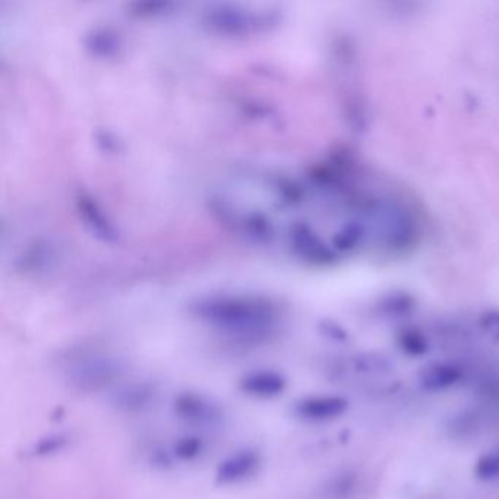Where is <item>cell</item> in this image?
<instances>
[{"label": "cell", "mask_w": 499, "mask_h": 499, "mask_svg": "<svg viewBox=\"0 0 499 499\" xmlns=\"http://www.w3.org/2000/svg\"><path fill=\"white\" fill-rule=\"evenodd\" d=\"M127 365L122 360L111 356H100L73 366L69 372V381L73 388L93 393L115 384L123 377Z\"/></svg>", "instance_id": "7a4b0ae2"}, {"label": "cell", "mask_w": 499, "mask_h": 499, "mask_svg": "<svg viewBox=\"0 0 499 499\" xmlns=\"http://www.w3.org/2000/svg\"><path fill=\"white\" fill-rule=\"evenodd\" d=\"M288 388V380L277 372V371H270V369H259V371H252L246 373L245 377L239 381V389L245 395L254 398H275Z\"/></svg>", "instance_id": "8992f818"}, {"label": "cell", "mask_w": 499, "mask_h": 499, "mask_svg": "<svg viewBox=\"0 0 499 499\" xmlns=\"http://www.w3.org/2000/svg\"><path fill=\"white\" fill-rule=\"evenodd\" d=\"M203 319L232 334L257 339L274 326V312L268 306L250 302H216L199 309Z\"/></svg>", "instance_id": "6da1fadb"}, {"label": "cell", "mask_w": 499, "mask_h": 499, "mask_svg": "<svg viewBox=\"0 0 499 499\" xmlns=\"http://www.w3.org/2000/svg\"><path fill=\"white\" fill-rule=\"evenodd\" d=\"M261 456L254 449H242L220 461L216 470V482L236 485L258 472Z\"/></svg>", "instance_id": "5b68a950"}, {"label": "cell", "mask_w": 499, "mask_h": 499, "mask_svg": "<svg viewBox=\"0 0 499 499\" xmlns=\"http://www.w3.org/2000/svg\"><path fill=\"white\" fill-rule=\"evenodd\" d=\"M349 400L342 395H311L293 404V415L311 423L333 422L346 415Z\"/></svg>", "instance_id": "3957f363"}, {"label": "cell", "mask_w": 499, "mask_h": 499, "mask_svg": "<svg viewBox=\"0 0 499 499\" xmlns=\"http://www.w3.org/2000/svg\"><path fill=\"white\" fill-rule=\"evenodd\" d=\"M474 476L483 482L499 480V449H491L479 457L474 464Z\"/></svg>", "instance_id": "9c48e42d"}, {"label": "cell", "mask_w": 499, "mask_h": 499, "mask_svg": "<svg viewBox=\"0 0 499 499\" xmlns=\"http://www.w3.org/2000/svg\"><path fill=\"white\" fill-rule=\"evenodd\" d=\"M419 381L423 388L431 393L447 391L463 381V369L457 365L438 362L423 369Z\"/></svg>", "instance_id": "52a82bcc"}, {"label": "cell", "mask_w": 499, "mask_h": 499, "mask_svg": "<svg viewBox=\"0 0 499 499\" xmlns=\"http://www.w3.org/2000/svg\"><path fill=\"white\" fill-rule=\"evenodd\" d=\"M156 394L157 389L153 384L138 382V384L127 385L119 389L113 398V403L119 411L135 413V411H144L145 407H149L151 402H154Z\"/></svg>", "instance_id": "ba28073f"}, {"label": "cell", "mask_w": 499, "mask_h": 499, "mask_svg": "<svg viewBox=\"0 0 499 499\" xmlns=\"http://www.w3.org/2000/svg\"><path fill=\"white\" fill-rule=\"evenodd\" d=\"M400 347H402L403 351H406L407 355L415 356V357L416 356L426 355L427 350H429L426 340L418 333L403 334L402 339H400Z\"/></svg>", "instance_id": "8fae6325"}, {"label": "cell", "mask_w": 499, "mask_h": 499, "mask_svg": "<svg viewBox=\"0 0 499 499\" xmlns=\"http://www.w3.org/2000/svg\"><path fill=\"white\" fill-rule=\"evenodd\" d=\"M65 445V438L62 436H55V438H47V440H42L39 445H37V454H49L53 453V451H59Z\"/></svg>", "instance_id": "7c38bea8"}, {"label": "cell", "mask_w": 499, "mask_h": 499, "mask_svg": "<svg viewBox=\"0 0 499 499\" xmlns=\"http://www.w3.org/2000/svg\"><path fill=\"white\" fill-rule=\"evenodd\" d=\"M174 415L179 419L199 426H211L223 420V411L217 403L201 394H179L173 402Z\"/></svg>", "instance_id": "277c9868"}, {"label": "cell", "mask_w": 499, "mask_h": 499, "mask_svg": "<svg viewBox=\"0 0 499 499\" xmlns=\"http://www.w3.org/2000/svg\"><path fill=\"white\" fill-rule=\"evenodd\" d=\"M203 442L199 436L187 435L179 438L172 447V456L180 461H192L203 453Z\"/></svg>", "instance_id": "30bf717a"}]
</instances>
